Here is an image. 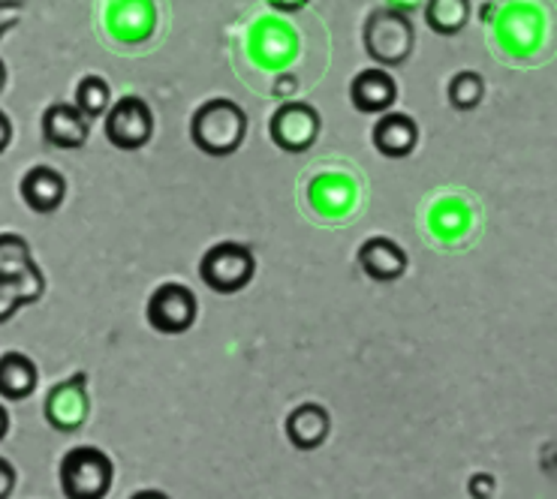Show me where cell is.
I'll use <instances>...</instances> for the list:
<instances>
[{"instance_id": "obj_1", "label": "cell", "mask_w": 557, "mask_h": 499, "mask_svg": "<svg viewBox=\"0 0 557 499\" xmlns=\"http://www.w3.org/2000/svg\"><path fill=\"white\" fill-rule=\"evenodd\" d=\"M190 139L206 157H233L247 139V112L230 97H214L194 112Z\"/></svg>"}, {"instance_id": "obj_2", "label": "cell", "mask_w": 557, "mask_h": 499, "mask_svg": "<svg viewBox=\"0 0 557 499\" xmlns=\"http://www.w3.org/2000/svg\"><path fill=\"white\" fill-rule=\"evenodd\" d=\"M368 58L380 66H401L413 54L416 30L410 15L401 10H376L368 15L362 30Z\"/></svg>"}, {"instance_id": "obj_3", "label": "cell", "mask_w": 557, "mask_h": 499, "mask_svg": "<svg viewBox=\"0 0 557 499\" xmlns=\"http://www.w3.org/2000/svg\"><path fill=\"white\" fill-rule=\"evenodd\" d=\"M115 463L103 448H70L61 461V490L70 499H100L112 490Z\"/></svg>"}, {"instance_id": "obj_4", "label": "cell", "mask_w": 557, "mask_h": 499, "mask_svg": "<svg viewBox=\"0 0 557 499\" xmlns=\"http://www.w3.org/2000/svg\"><path fill=\"white\" fill-rule=\"evenodd\" d=\"M257 274V257L238 241H221L199 262V277L211 292L235 295L250 286Z\"/></svg>"}, {"instance_id": "obj_5", "label": "cell", "mask_w": 557, "mask_h": 499, "mask_svg": "<svg viewBox=\"0 0 557 499\" xmlns=\"http://www.w3.org/2000/svg\"><path fill=\"white\" fill-rule=\"evenodd\" d=\"M154 136V112L143 97H121L106 109V139L117 151H139Z\"/></svg>"}, {"instance_id": "obj_6", "label": "cell", "mask_w": 557, "mask_h": 499, "mask_svg": "<svg viewBox=\"0 0 557 499\" xmlns=\"http://www.w3.org/2000/svg\"><path fill=\"white\" fill-rule=\"evenodd\" d=\"M323 129V117L308 103H286L269 121V136L286 154L311 151Z\"/></svg>"}, {"instance_id": "obj_7", "label": "cell", "mask_w": 557, "mask_h": 499, "mask_svg": "<svg viewBox=\"0 0 557 499\" xmlns=\"http://www.w3.org/2000/svg\"><path fill=\"white\" fill-rule=\"evenodd\" d=\"M196 313H199V304H196V295L190 292V286H184V283H163L151 295L148 310H145V320L160 334H184L194 328Z\"/></svg>"}, {"instance_id": "obj_8", "label": "cell", "mask_w": 557, "mask_h": 499, "mask_svg": "<svg viewBox=\"0 0 557 499\" xmlns=\"http://www.w3.org/2000/svg\"><path fill=\"white\" fill-rule=\"evenodd\" d=\"M85 385H88V376L85 373H76L73 379L54 385L52 395L46 400V419L52 424L54 431H78L82 422L88 419V395H85Z\"/></svg>"}, {"instance_id": "obj_9", "label": "cell", "mask_w": 557, "mask_h": 499, "mask_svg": "<svg viewBox=\"0 0 557 499\" xmlns=\"http://www.w3.org/2000/svg\"><path fill=\"white\" fill-rule=\"evenodd\" d=\"M42 136L61 151H78L88 145L91 121L78 112L76 103H54L42 115Z\"/></svg>"}, {"instance_id": "obj_10", "label": "cell", "mask_w": 557, "mask_h": 499, "mask_svg": "<svg viewBox=\"0 0 557 499\" xmlns=\"http://www.w3.org/2000/svg\"><path fill=\"white\" fill-rule=\"evenodd\" d=\"M0 277L22 280L37 301L46 292V277H42V271L30 257V244L22 235H13V232L0 235Z\"/></svg>"}, {"instance_id": "obj_11", "label": "cell", "mask_w": 557, "mask_h": 499, "mask_svg": "<svg viewBox=\"0 0 557 499\" xmlns=\"http://www.w3.org/2000/svg\"><path fill=\"white\" fill-rule=\"evenodd\" d=\"M359 269L376 283H395L401 280L407 269H410V259L404 253V247L392 238H368L359 247Z\"/></svg>"}, {"instance_id": "obj_12", "label": "cell", "mask_w": 557, "mask_h": 499, "mask_svg": "<svg viewBox=\"0 0 557 499\" xmlns=\"http://www.w3.org/2000/svg\"><path fill=\"white\" fill-rule=\"evenodd\" d=\"M350 100L364 115H383L398 100V85L386 73V66H371V70H362L352 78Z\"/></svg>"}, {"instance_id": "obj_13", "label": "cell", "mask_w": 557, "mask_h": 499, "mask_svg": "<svg viewBox=\"0 0 557 499\" xmlns=\"http://www.w3.org/2000/svg\"><path fill=\"white\" fill-rule=\"evenodd\" d=\"M22 199L34 214H54L58 208L64 205L66 199V178L52 166H34L27 169V175L22 178Z\"/></svg>"}, {"instance_id": "obj_14", "label": "cell", "mask_w": 557, "mask_h": 499, "mask_svg": "<svg viewBox=\"0 0 557 499\" xmlns=\"http://www.w3.org/2000/svg\"><path fill=\"white\" fill-rule=\"evenodd\" d=\"M332 434V415L320 403H301L286 415V439L298 451H317Z\"/></svg>"}, {"instance_id": "obj_15", "label": "cell", "mask_w": 557, "mask_h": 499, "mask_svg": "<svg viewBox=\"0 0 557 499\" xmlns=\"http://www.w3.org/2000/svg\"><path fill=\"white\" fill-rule=\"evenodd\" d=\"M419 145V124L404 112H383L374 127V148L389 160L410 157Z\"/></svg>"}, {"instance_id": "obj_16", "label": "cell", "mask_w": 557, "mask_h": 499, "mask_svg": "<svg viewBox=\"0 0 557 499\" xmlns=\"http://www.w3.org/2000/svg\"><path fill=\"white\" fill-rule=\"evenodd\" d=\"M39 371L25 352H3L0 355V397L3 400H27L37 391Z\"/></svg>"}, {"instance_id": "obj_17", "label": "cell", "mask_w": 557, "mask_h": 499, "mask_svg": "<svg viewBox=\"0 0 557 499\" xmlns=\"http://www.w3.org/2000/svg\"><path fill=\"white\" fill-rule=\"evenodd\" d=\"M425 22L434 34L455 37L470 22V0H428Z\"/></svg>"}, {"instance_id": "obj_18", "label": "cell", "mask_w": 557, "mask_h": 499, "mask_svg": "<svg viewBox=\"0 0 557 499\" xmlns=\"http://www.w3.org/2000/svg\"><path fill=\"white\" fill-rule=\"evenodd\" d=\"M112 105V88L103 76H85L76 88V109L88 121L106 115V109Z\"/></svg>"}, {"instance_id": "obj_19", "label": "cell", "mask_w": 557, "mask_h": 499, "mask_svg": "<svg viewBox=\"0 0 557 499\" xmlns=\"http://www.w3.org/2000/svg\"><path fill=\"white\" fill-rule=\"evenodd\" d=\"M482 97H485V78L473 70H465L449 82V103L458 112H473L482 103Z\"/></svg>"}, {"instance_id": "obj_20", "label": "cell", "mask_w": 557, "mask_h": 499, "mask_svg": "<svg viewBox=\"0 0 557 499\" xmlns=\"http://www.w3.org/2000/svg\"><path fill=\"white\" fill-rule=\"evenodd\" d=\"M34 301L37 298H34V292L27 289L25 283L0 277V325L13 320L18 310L25 308V304H34Z\"/></svg>"}, {"instance_id": "obj_21", "label": "cell", "mask_w": 557, "mask_h": 499, "mask_svg": "<svg viewBox=\"0 0 557 499\" xmlns=\"http://www.w3.org/2000/svg\"><path fill=\"white\" fill-rule=\"evenodd\" d=\"M22 13H25V0H0V39L22 22Z\"/></svg>"}, {"instance_id": "obj_22", "label": "cell", "mask_w": 557, "mask_h": 499, "mask_svg": "<svg viewBox=\"0 0 557 499\" xmlns=\"http://www.w3.org/2000/svg\"><path fill=\"white\" fill-rule=\"evenodd\" d=\"M494 490H497V485H494V478L488 473H476L467 482V494L470 497H494Z\"/></svg>"}, {"instance_id": "obj_23", "label": "cell", "mask_w": 557, "mask_h": 499, "mask_svg": "<svg viewBox=\"0 0 557 499\" xmlns=\"http://www.w3.org/2000/svg\"><path fill=\"white\" fill-rule=\"evenodd\" d=\"M15 466L7 458H0V499H7V497H13V490H15Z\"/></svg>"}, {"instance_id": "obj_24", "label": "cell", "mask_w": 557, "mask_h": 499, "mask_svg": "<svg viewBox=\"0 0 557 499\" xmlns=\"http://www.w3.org/2000/svg\"><path fill=\"white\" fill-rule=\"evenodd\" d=\"M272 10H277V13H298V10H305L311 0H265Z\"/></svg>"}, {"instance_id": "obj_25", "label": "cell", "mask_w": 557, "mask_h": 499, "mask_svg": "<svg viewBox=\"0 0 557 499\" xmlns=\"http://www.w3.org/2000/svg\"><path fill=\"white\" fill-rule=\"evenodd\" d=\"M10 141H13V121L7 112H0V154L10 148Z\"/></svg>"}, {"instance_id": "obj_26", "label": "cell", "mask_w": 557, "mask_h": 499, "mask_svg": "<svg viewBox=\"0 0 557 499\" xmlns=\"http://www.w3.org/2000/svg\"><path fill=\"white\" fill-rule=\"evenodd\" d=\"M7 434H10V412L0 403V442L7 439Z\"/></svg>"}, {"instance_id": "obj_27", "label": "cell", "mask_w": 557, "mask_h": 499, "mask_svg": "<svg viewBox=\"0 0 557 499\" xmlns=\"http://www.w3.org/2000/svg\"><path fill=\"white\" fill-rule=\"evenodd\" d=\"M3 88H7V64L0 61V93H3Z\"/></svg>"}]
</instances>
